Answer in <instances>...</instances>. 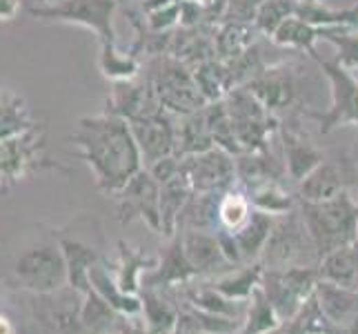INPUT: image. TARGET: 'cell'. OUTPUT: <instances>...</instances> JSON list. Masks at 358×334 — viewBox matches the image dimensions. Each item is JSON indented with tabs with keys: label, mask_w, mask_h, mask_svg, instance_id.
I'll return each instance as SVG.
<instances>
[{
	"label": "cell",
	"mask_w": 358,
	"mask_h": 334,
	"mask_svg": "<svg viewBox=\"0 0 358 334\" xmlns=\"http://www.w3.org/2000/svg\"><path fill=\"white\" fill-rule=\"evenodd\" d=\"M150 69L152 71L145 78L152 83L160 105L169 114L187 116L207 105L203 92L196 85L194 69H189L176 56H158L150 63Z\"/></svg>",
	"instance_id": "obj_5"
},
{
	"label": "cell",
	"mask_w": 358,
	"mask_h": 334,
	"mask_svg": "<svg viewBox=\"0 0 358 334\" xmlns=\"http://www.w3.org/2000/svg\"><path fill=\"white\" fill-rule=\"evenodd\" d=\"M216 147L212 132H209L205 111L199 109L194 114L178 116L176 123V156H192Z\"/></svg>",
	"instance_id": "obj_25"
},
{
	"label": "cell",
	"mask_w": 358,
	"mask_h": 334,
	"mask_svg": "<svg viewBox=\"0 0 358 334\" xmlns=\"http://www.w3.org/2000/svg\"><path fill=\"white\" fill-rule=\"evenodd\" d=\"M289 323H292L289 334H329V326H331L325 319V314L320 312L314 296L303 305V310Z\"/></svg>",
	"instance_id": "obj_42"
},
{
	"label": "cell",
	"mask_w": 358,
	"mask_h": 334,
	"mask_svg": "<svg viewBox=\"0 0 358 334\" xmlns=\"http://www.w3.org/2000/svg\"><path fill=\"white\" fill-rule=\"evenodd\" d=\"M34 3H38V5H49V3H56V0H34Z\"/></svg>",
	"instance_id": "obj_48"
},
{
	"label": "cell",
	"mask_w": 358,
	"mask_h": 334,
	"mask_svg": "<svg viewBox=\"0 0 358 334\" xmlns=\"http://www.w3.org/2000/svg\"><path fill=\"white\" fill-rule=\"evenodd\" d=\"M354 160H331L325 158L312 174H307L299 183V194L296 199L303 201H327L331 196H336L345 190H350V185H356L358 169L352 172Z\"/></svg>",
	"instance_id": "obj_14"
},
{
	"label": "cell",
	"mask_w": 358,
	"mask_h": 334,
	"mask_svg": "<svg viewBox=\"0 0 358 334\" xmlns=\"http://www.w3.org/2000/svg\"><path fill=\"white\" fill-rule=\"evenodd\" d=\"M250 299H252V305H250V310H247V319L241 328V334H269L282 326L274 305L269 303L261 286L252 292Z\"/></svg>",
	"instance_id": "obj_36"
},
{
	"label": "cell",
	"mask_w": 358,
	"mask_h": 334,
	"mask_svg": "<svg viewBox=\"0 0 358 334\" xmlns=\"http://www.w3.org/2000/svg\"><path fill=\"white\" fill-rule=\"evenodd\" d=\"M131 134L138 145L143 165L150 167L156 160L176 154V120L167 109L129 123Z\"/></svg>",
	"instance_id": "obj_13"
},
{
	"label": "cell",
	"mask_w": 358,
	"mask_h": 334,
	"mask_svg": "<svg viewBox=\"0 0 358 334\" xmlns=\"http://www.w3.org/2000/svg\"><path fill=\"white\" fill-rule=\"evenodd\" d=\"M314 299L329 323L354 326L358 321V292L334 286V283L320 279L316 283Z\"/></svg>",
	"instance_id": "obj_19"
},
{
	"label": "cell",
	"mask_w": 358,
	"mask_h": 334,
	"mask_svg": "<svg viewBox=\"0 0 358 334\" xmlns=\"http://www.w3.org/2000/svg\"><path fill=\"white\" fill-rule=\"evenodd\" d=\"M118 252H120V261L114 267L116 283L122 292L138 294L143 274L158 265V254H145L143 250H134L125 241H118Z\"/></svg>",
	"instance_id": "obj_23"
},
{
	"label": "cell",
	"mask_w": 358,
	"mask_h": 334,
	"mask_svg": "<svg viewBox=\"0 0 358 334\" xmlns=\"http://www.w3.org/2000/svg\"><path fill=\"white\" fill-rule=\"evenodd\" d=\"M234 132L243 152H261L269 147V136L278 132V120L247 88H234L225 98Z\"/></svg>",
	"instance_id": "obj_8"
},
{
	"label": "cell",
	"mask_w": 358,
	"mask_h": 334,
	"mask_svg": "<svg viewBox=\"0 0 358 334\" xmlns=\"http://www.w3.org/2000/svg\"><path fill=\"white\" fill-rule=\"evenodd\" d=\"M141 301H143L141 314L147 321V330L152 334H174L180 314L176 312V307L165 299L160 288H143Z\"/></svg>",
	"instance_id": "obj_30"
},
{
	"label": "cell",
	"mask_w": 358,
	"mask_h": 334,
	"mask_svg": "<svg viewBox=\"0 0 358 334\" xmlns=\"http://www.w3.org/2000/svg\"><path fill=\"white\" fill-rule=\"evenodd\" d=\"M354 163H356V169H358V136H356V156H354Z\"/></svg>",
	"instance_id": "obj_47"
},
{
	"label": "cell",
	"mask_w": 358,
	"mask_h": 334,
	"mask_svg": "<svg viewBox=\"0 0 358 334\" xmlns=\"http://www.w3.org/2000/svg\"><path fill=\"white\" fill-rule=\"evenodd\" d=\"M90 283L96 294H101L103 299L114 307L122 316H138L143 312V301L138 294L122 292L116 283L114 267L107 263V258H101L90 272Z\"/></svg>",
	"instance_id": "obj_20"
},
{
	"label": "cell",
	"mask_w": 358,
	"mask_h": 334,
	"mask_svg": "<svg viewBox=\"0 0 358 334\" xmlns=\"http://www.w3.org/2000/svg\"><path fill=\"white\" fill-rule=\"evenodd\" d=\"M118 0H56L49 5H29L27 14L47 22L80 25L96 34L101 49L116 47L114 16Z\"/></svg>",
	"instance_id": "obj_4"
},
{
	"label": "cell",
	"mask_w": 358,
	"mask_h": 334,
	"mask_svg": "<svg viewBox=\"0 0 358 334\" xmlns=\"http://www.w3.org/2000/svg\"><path fill=\"white\" fill-rule=\"evenodd\" d=\"M320 39V27L305 22L299 16H289L280 27L271 34V43L285 49H296V52H307L312 58L316 56V41Z\"/></svg>",
	"instance_id": "obj_31"
},
{
	"label": "cell",
	"mask_w": 358,
	"mask_h": 334,
	"mask_svg": "<svg viewBox=\"0 0 358 334\" xmlns=\"http://www.w3.org/2000/svg\"><path fill=\"white\" fill-rule=\"evenodd\" d=\"M71 141L105 196H116L145 167L129 123L109 111L78 118Z\"/></svg>",
	"instance_id": "obj_1"
},
{
	"label": "cell",
	"mask_w": 358,
	"mask_h": 334,
	"mask_svg": "<svg viewBox=\"0 0 358 334\" xmlns=\"http://www.w3.org/2000/svg\"><path fill=\"white\" fill-rule=\"evenodd\" d=\"M31 127H36V123L24 98L9 90H0V143L16 139Z\"/></svg>",
	"instance_id": "obj_28"
},
{
	"label": "cell",
	"mask_w": 358,
	"mask_h": 334,
	"mask_svg": "<svg viewBox=\"0 0 358 334\" xmlns=\"http://www.w3.org/2000/svg\"><path fill=\"white\" fill-rule=\"evenodd\" d=\"M187 299L192 305L201 307L207 314H216V316H227L234 319L238 314V303L241 301H231L225 294H220L212 283L209 286H196L192 290H187Z\"/></svg>",
	"instance_id": "obj_39"
},
{
	"label": "cell",
	"mask_w": 358,
	"mask_h": 334,
	"mask_svg": "<svg viewBox=\"0 0 358 334\" xmlns=\"http://www.w3.org/2000/svg\"><path fill=\"white\" fill-rule=\"evenodd\" d=\"M252 201L247 192L243 190V185L234 183L231 188H227L220 194V203H218V228H223L227 232H236L243 223L250 218L252 214Z\"/></svg>",
	"instance_id": "obj_33"
},
{
	"label": "cell",
	"mask_w": 358,
	"mask_h": 334,
	"mask_svg": "<svg viewBox=\"0 0 358 334\" xmlns=\"http://www.w3.org/2000/svg\"><path fill=\"white\" fill-rule=\"evenodd\" d=\"M318 277L316 267H287V270H263L261 290L274 305L280 323L289 321L303 310V305L314 296Z\"/></svg>",
	"instance_id": "obj_9"
},
{
	"label": "cell",
	"mask_w": 358,
	"mask_h": 334,
	"mask_svg": "<svg viewBox=\"0 0 358 334\" xmlns=\"http://www.w3.org/2000/svg\"><path fill=\"white\" fill-rule=\"evenodd\" d=\"M294 14H296V0H263L254 16V27L271 39V34Z\"/></svg>",
	"instance_id": "obj_40"
},
{
	"label": "cell",
	"mask_w": 358,
	"mask_h": 334,
	"mask_svg": "<svg viewBox=\"0 0 358 334\" xmlns=\"http://www.w3.org/2000/svg\"><path fill=\"white\" fill-rule=\"evenodd\" d=\"M243 190L247 192V196H250V201L256 209H263V212L274 214V216L287 214L289 209H294L296 203H299V199L280 183V179H265V181L247 185Z\"/></svg>",
	"instance_id": "obj_27"
},
{
	"label": "cell",
	"mask_w": 358,
	"mask_h": 334,
	"mask_svg": "<svg viewBox=\"0 0 358 334\" xmlns=\"http://www.w3.org/2000/svg\"><path fill=\"white\" fill-rule=\"evenodd\" d=\"M299 209L320 258L358 241V201L350 190L327 201L299 199Z\"/></svg>",
	"instance_id": "obj_2"
},
{
	"label": "cell",
	"mask_w": 358,
	"mask_h": 334,
	"mask_svg": "<svg viewBox=\"0 0 358 334\" xmlns=\"http://www.w3.org/2000/svg\"><path fill=\"white\" fill-rule=\"evenodd\" d=\"M194 277L196 272L185 256L180 234H174L171 243L158 254V265L143 274L141 288H174L182 286Z\"/></svg>",
	"instance_id": "obj_18"
},
{
	"label": "cell",
	"mask_w": 358,
	"mask_h": 334,
	"mask_svg": "<svg viewBox=\"0 0 358 334\" xmlns=\"http://www.w3.org/2000/svg\"><path fill=\"white\" fill-rule=\"evenodd\" d=\"M296 16L314 27L358 32V3L348 9H329L320 0H296Z\"/></svg>",
	"instance_id": "obj_24"
},
{
	"label": "cell",
	"mask_w": 358,
	"mask_h": 334,
	"mask_svg": "<svg viewBox=\"0 0 358 334\" xmlns=\"http://www.w3.org/2000/svg\"><path fill=\"white\" fill-rule=\"evenodd\" d=\"M356 190H358V183H356Z\"/></svg>",
	"instance_id": "obj_50"
},
{
	"label": "cell",
	"mask_w": 358,
	"mask_h": 334,
	"mask_svg": "<svg viewBox=\"0 0 358 334\" xmlns=\"http://www.w3.org/2000/svg\"><path fill=\"white\" fill-rule=\"evenodd\" d=\"M261 279H263V265L261 261H254V265L229 267L227 272L218 274L212 281V286L231 301H245L261 286Z\"/></svg>",
	"instance_id": "obj_29"
},
{
	"label": "cell",
	"mask_w": 358,
	"mask_h": 334,
	"mask_svg": "<svg viewBox=\"0 0 358 334\" xmlns=\"http://www.w3.org/2000/svg\"><path fill=\"white\" fill-rule=\"evenodd\" d=\"M14 286L27 294H49L69 286L67 263L60 243H38L27 247L16 258Z\"/></svg>",
	"instance_id": "obj_7"
},
{
	"label": "cell",
	"mask_w": 358,
	"mask_h": 334,
	"mask_svg": "<svg viewBox=\"0 0 358 334\" xmlns=\"http://www.w3.org/2000/svg\"><path fill=\"white\" fill-rule=\"evenodd\" d=\"M118 218L131 223L136 218L145 221L154 232L163 234V218H160V183L143 167L116 196Z\"/></svg>",
	"instance_id": "obj_12"
},
{
	"label": "cell",
	"mask_w": 358,
	"mask_h": 334,
	"mask_svg": "<svg viewBox=\"0 0 358 334\" xmlns=\"http://www.w3.org/2000/svg\"><path fill=\"white\" fill-rule=\"evenodd\" d=\"M41 167H56L45 156V132L36 125L16 139L0 143V190H7L9 185L29 176L31 172Z\"/></svg>",
	"instance_id": "obj_10"
},
{
	"label": "cell",
	"mask_w": 358,
	"mask_h": 334,
	"mask_svg": "<svg viewBox=\"0 0 358 334\" xmlns=\"http://www.w3.org/2000/svg\"><path fill=\"white\" fill-rule=\"evenodd\" d=\"M0 334H16V326L3 314H0Z\"/></svg>",
	"instance_id": "obj_45"
},
{
	"label": "cell",
	"mask_w": 358,
	"mask_h": 334,
	"mask_svg": "<svg viewBox=\"0 0 358 334\" xmlns=\"http://www.w3.org/2000/svg\"><path fill=\"white\" fill-rule=\"evenodd\" d=\"M314 60L329 83V107L310 109L307 118H314L318 123L320 134H331L345 125L358 127V78L338 60H323L318 54Z\"/></svg>",
	"instance_id": "obj_6"
},
{
	"label": "cell",
	"mask_w": 358,
	"mask_h": 334,
	"mask_svg": "<svg viewBox=\"0 0 358 334\" xmlns=\"http://www.w3.org/2000/svg\"><path fill=\"white\" fill-rule=\"evenodd\" d=\"M20 0H0V20H14L20 11Z\"/></svg>",
	"instance_id": "obj_44"
},
{
	"label": "cell",
	"mask_w": 358,
	"mask_h": 334,
	"mask_svg": "<svg viewBox=\"0 0 358 334\" xmlns=\"http://www.w3.org/2000/svg\"><path fill=\"white\" fill-rule=\"evenodd\" d=\"M60 250L65 254V263H67V277H69V288L78 290L83 296L92 290L90 283V272L92 267L101 261V254L96 252V247L83 243L78 239H67L60 237Z\"/></svg>",
	"instance_id": "obj_21"
},
{
	"label": "cell",
	"mask_w": 358,
	"mask_h": 334,
	"mask_svg": "<svg viewBox=\"0 0 358 334\" xmlns=\"http://www.w3.org/2000/svg\"><path fill=\"white\" fill-rule=\"evenodd\" d=\"M192 196H194V190L189 181L182 176V172L178 176L160 185V218H163V234L167 239H171L176 234L178 218Z\"/></svg>",
	"instance_id": "obj_26"
},
{
	"label": "cell",
	"mask_w": 358,
	"mask_h": 334,
	"mask_svg": "<svg viewBox=\"0 0 358 334\" xmlns=\"http://www.w3.org/2000/svg\"><path fill=\"white\" fill-rule=\"evenodd\" d=\"M354 254H356V290H358V241L354 243Z\"/></svg>",
	"instance_id": "obj_46"
},
{
	"label": "cell",
	"mask_w": 358,
	"mask_h": 334,
	"mask_svg": "<svg viewBox=\"0 0 358 334\" xmlns=\"http://www.w3.org/2000/svg\"><path fill=\"white\" fill-rule=\"evenodd\" d=\"M318 277L323 279V281L334 283V286L348 288V290H356V254H354V243L341 247V250L329 252L327 256L320 258Z\"/></svg>",
	"instance_id": "obj_32"
},
{
	"label": "cell",
	"mask_w": 358,
	"mask_h": 334,
	"mask_svg": "<svg viewBox=\"0 0 358 334\" xmlns=\"http://www.w3.org/2000/svg\"><path fill=\"white\" fill-rule=\"evenodd\" d=\"M254 32H258L254 25L241 22V20H229L223 29H220L216 39V49L223 58H238L243 56L247 49H252L254 45Z\"/></svg>",
	"instance_id": "obj_37"
},
{
	"label": "cell",
	"mask_w": 358,
	"mask_h": 334,
	"mask_svg": "<svg viewBox=\"0 0 358 334\" xmlns=\"http://www.w3.org/2000/svg\"><path fill=\"white\" fill-rule=\"evenodd\" d=\"M258 261H261L263 270L316 267L320 263L316 245L301 216L299 203L287 214L276 216L274 228H271L265 250Z\"/></svg>",
	"instance_id": "obj_3"
},
{
	"label": "cell",
	"mask_w": 358,
	"mask_h": 334,
	"mask_svg": "<svg viewBox=\"0 0 358 334\" xmlns=\"http://www.w3.org/2000/svg\"><path fill=\"white\" fill-rule=\"evenodd\" d=\"M263 0H229V14H234V18L229 20H254L258 7H261Z\"/></svg>",
	"instance_id": "obj_43"
},
{
	"label": "cell",
	"mask_w": 358,
	"mask_h": 334,
	"mask_svg": "<svg viewBox=\"0 0 358 334\" xmlns=\"http://www.w3.org/2000/svg\"><path fill=\"white\" fill-rule=\"evenodd\" d=\"M274 221H276L274 214H267L263 209L254 207L250 218H247L236 232H231L243 261H258V258H261L265 243L271 234V228H274Z\"/></svg>",
	"instance_id": "obj_22"
},
{
	"label": "cell",
	"mask_w": 358,
	"mask_h": 334,
	"mask_svg": "<svg viewBox=\"0 0 358 334\" xmlns=\"http://www.w3.org/2000/svg\"><path fill=\"white\" fill-rule=\"evenodd\" d=\"M180 172L194 192H225L236 183V158L220 147H212L201 154L182 156Z\"/></svg>",
	"instance_id": "obj_11"
},
{
	"label": "cell",
	"mask_w": 358,
	"mask_h": 334,
	"mask_svg": "<svg viewBox=\"0 0 358 334\" xmlns=\"http://www.w3.org/2000/svg\"><path fill=\"white\" fill-rule=\"evenodd\" d=\"M27 334H41V332H27Z\"/></svg>",
	"instance_id": "obj_49"
},
{
	"label": "cell",
	"mask_w": 358,
	"mask_h": 334,
	"mask_svg": "<svg viewBox=\"0 0 358 334\" xmlns=\"http://www.w3.org/2000/svg\"><path fill=\"white\" fill-rule=\"evenodd\" d=\"M278 134L282 141V165H285L287 176L299 185L307 174H312L323 163L325 154L307 136H303L299 127L287 125V123L278 125Z\"/></svg>",
	"instance_id": "obj_16"
},
{
	"label": "cell",
	"mask_w": 358,
	"mask_h": 334,
	"mask_svg": "<svg viewBox=\"0 0 358 334\" xmlns=\"http://www.w3.org/2000/svg\"><path fill=\"white\" fill-rule=\"evenodd\" d=\"M203 111H205L207 125H209V132H212V139H214L216 147H220V150H225L234 156H238L243 150L238 145L236 132H234V123H231V116L227 111L225 101L207 103L203 107Z\"/></svg>",
	"instance_id": "obj_34"
},
{
	"label": "cell",
	"mask_w": 358,
	"mask_h": 334,
	"mask_svg": "<svg viewBox=\"0 0 358 334\" xmlns=\"http://www.w3.org/2000/svg\"><path fill=\"white\" fill-rule=\"evenodd\" d=\"M320 39L331 43L338 49L336 60L343 67H348V69H356L358 67V32L320 27Z\"/></svg>",
	"instance_id": "obj_41"
},
{
	"label": "cell",
	"mask_w": 358,
	"mask_h": 334,
	"mask_svg": "<svg viewBox=\"0 0 358 334\" xmlns=\"http://www.w3.org/2000/svg\"><path fill=\"white\" fill-rule=\"evenodd\" d=\"M180 241H182L185 256H187L189 265L194 267L196 277H212V274H218L223 267H234L227 261L223 247H220L216 232L187 230L180 234Z\"/></svg>",
	"instance_id": "obj_17"
},
{
	"label": "cell",
	"mask_w": 358,
	"mask_h": 334,
	"mask_svg": "<svg viewBox=\"0 0 358 334\" xmlns=\"http://www.w3.org/2000/svg\"><path fill=\"white\" fill-rule=\"evenodd\" d=\"M80 319L85 328L92 334H109L112 330L118 328L120 314L109 305L101 294H96L90 290L83 296V307H80Z\"/></svg>",
	"instance_id": "obj_35"
},
{
	"label": "cell",
	"mask_w": 358,
	"mask_h": 334,
	"mask_svg": "<svg viewBox=\"0 0 358 334\" xmlns=\"http://www.w3.org/2000/svg\"><path fill=\"white\" fill-rule=\"evenodd\" d=\"M98 67H101L105 78H112L114 83L134 81L141 74V60L136 58V54H120L116 47H112V49H101Z\"/></svg>",
	"instance_id": "obj_38"
},
{
	"label": "cell",
	"mask_w": 358,
	"mask_h": 334,
	"mask_svg": "<svg viewBox=\"0 0 358 334\" xmlns=\"http://www.w3.org/2000/svg\"><path fill=\"white\" fill-rule=\"evenodd\" d=\"M245 88L250 90L271 114L292 109L301 90L299 81L294 78L292 69L287 67H267L263 71H258L252 81H247Z\"/></svg>",
	"instance_id": "obj_15"
}]
</instances>
